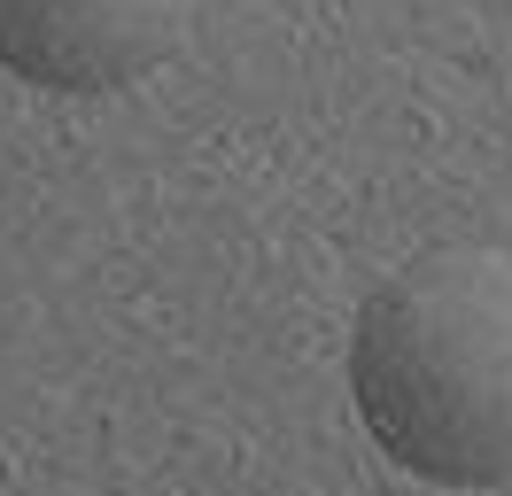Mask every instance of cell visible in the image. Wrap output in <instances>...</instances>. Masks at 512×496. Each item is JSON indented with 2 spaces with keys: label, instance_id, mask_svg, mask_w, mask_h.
Instances as JSON below:
<instances>
[{
  "label": "cell",
  "instance_id": "7a4b0ae2",
  "mask_svg": "<svg viewBox=\"0 0 512 496\" xmlns=\"http://www.w3.org/2000/svg\"><path fill=\"white\" fill-rule=\"evenodd\" d=\"M194 0H0V62L47 93H125L187 39Z\"/></svg>",
  "mask_w": 512,
  "mask_h": 496
},
{
  "label": "cell",
  "instance_id": "6da1fadb",
  "mask_svg": "<svg viewBox=\"0 0 512 496\" xmlns=\"http://www.w3.org/2000/svg\"><path fill=\"white\" fill-rule=\"evenodd\" d=\"M365 434L435 489L512 481V256L435 248L381 279L350 334Z\"/></svg>",
  "mask_w": 512,
  "mask_h": 496
}]
</instances>
